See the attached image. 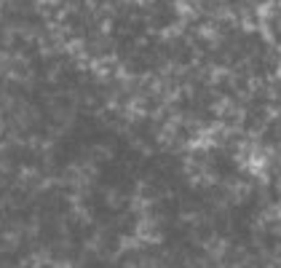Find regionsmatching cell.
<instances>
[{
  "label": "cell",
  "mask_w": 281,
  "mask_h": 268,
  "mask_svg": "<svg viewBox=\"0 0 281 268\" xmlns=\"http://www.w3.org/2000/svg\"><path fill=\"white\" fill-rule=\"evenodd\" d=\"M279 21H281V19H279ZM270 30H281V27H276V24H273V27H270ZM270 30H268V32H270ZM268 32H265V35H268ZM260 40H262V38H260Z\"/></svg>",
  "instance_id": "obj_1"
}]
</instances>
